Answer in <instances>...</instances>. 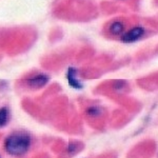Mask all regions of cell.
<instances>
[{
    "mask_svg": "<svg viewBox=\"0 0 158 158\" xmlns=\"http://www.w3.org/2000/svg\"><path fill=\"white\" fill-rule=\"evenodd\" d=\"M31 146V137L24 133L12 134L6 139L4 148L13 156H20L27 152Z\"/></svg>",
    "mask_w": 158,
    "mask_h": 158,
    "instance_id": "1",
    "label": "cell"
},
{
    "mask_svg": "<svg viewBox=\"0 0 158 158\" xmlns=\"http://www.w3.org/2000/svg\"><path fill=\"white\" fill-rule=\"evenodd\" d=\"M144 33V30L140 27H133L127 32L126 34L122 35L121 37V40L123 42H127V43H131V42H134V41H137L140 37H142Z\"/></svg>",
    "mask_w": 158,
    "mask_h": 158,
    "instance_id": "2",
    "label": "cell"
},
{
    "mask_svg": "<svg viewBox=\"0 0 158 158\" xmlns=\"http://www.w3.org/2000/svg\"><path fill=\"white\" fill-rule=\"evenodd\" d=\"M50 78L48 75H44V74H38V75H35L33 77L29 78L27 80V83L30 88L33 89H39L42 88L49 82Z\"/></svg>",
    "mask_w": 158,
    "mask_h": 158,
    "instance_id": "3",
    "label": "cell"
},
{
    "mask_svg": "<svg viewBox=\"0 0 158 158\" xmlns=\"http://www.w3.org/2000/svg\"><path fill=\"white\" fill-rule=\"evenodd\" d=\"M67 79L68 82L74 89H82V85L77 78V71L74 68H69L67 72Z\"/></svg>",
    "mask_w": 158,
    "mask_h": 158,
    "instance_id": "4",
    "label": "cell"
},
{
    "mask_svg": "<svg viewBox=\"0 0 158 158\" xmlns=\"http://www.w3.org/2000/svg\"><path fill=\"white\" fill-rule=\"evenodd\" d=\"M123 29H124L123 24L119 21H116V22H114V23H112L111 25H110V32H111L113 35L121 34V33L123 32Z\"/></svg>",
    "mask_w": 158,
    "mask_h": 158,
    "instance_id": "5",
    "label": "cell"
},
{
    "mask_svg": "<svg viewBox=\"0 0 158 158\" xmlns=\"http://www.w3.org/2000/svg\"><path fill=\"white\" fill-rule=\"evenodd\" d=\"M9 120V110L7 108L0 109V128L4 127Z\"/></svg>",
    "mask_w": 158,
    "mask_h": 158,
    "instance_id": "6",
    "label": "cell"
}]
</instances>
